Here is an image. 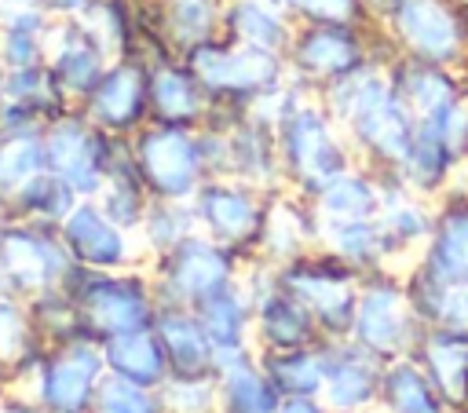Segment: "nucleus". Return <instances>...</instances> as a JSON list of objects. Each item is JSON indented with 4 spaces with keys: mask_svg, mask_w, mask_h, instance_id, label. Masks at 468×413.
<instances>
[{
    "mask_svg": "<svg viewBox=\"0 0 468 413\" xmlns=\"http://www.w3.org/2000/svg\"><path fill=\"white\" fill-rule=\"evenodd\" d=\"M307 84H282L267 102L278 128V161L282 175L296 186L300 197H318L333 179L351 172V150L336 132L333 113L322 102H311Z\"/></svg>",
    "mask_w": 468,
    "mask_h": 413,
    "instance_id": "1",
    "label": "nucleus"
},
{
    "mask_svg": "<svg viewBox=\"0 0 468 413\" xmlns=\"http://www.w3.org/2000/svg\"><path fill=\"white\" fill-rule=\"evenodd\" d=\"M183 62L205 84L212 106H234V110H252L256 102L274 95L285 84V69H289L285 55L238 44L223 33L208 44L190 48Z\"/></svg>",
    "mask_w": 468,
    "mask_h": 413,
    "instance_id": "2",
    "label": "nucleus"
},
{
    "mask_svg": "<svg viewBox=\"0 0 468 413\" xmlns=\"http://www.w3.org/2000/svg\"><path fill=\"white\" fill-rule=\"evenodd\" d=\"M132 154L143 183L161 201H190L208 179V161L197 128L146 121L132 139Z\"/></svg>",
    "mask_w": 468,
    "mask_h": 413,
    "instance_id": "3",
    "label": "nucleus"
},
{
    "mask_svg": "<svg viewBox=\"0 0 468 413\" xmlns=\"http://www.w3.org/2000/svg\"><path fill=\"white\" fill-rule=\"evenodd\" d=\"M384 26L402 55L446 69L468 62V11L457 0H395Z\"/></svg>",
    "mask_w": 468,
    "mask_h": 413,
    "instance_id": "4",
    "label": "nucleus"
},
{
    "mask_svg": "<svg viewBox=\"0 0 468 413\" xmlns=\"http://www.w3.org/2000/svg\"><path fill=\"white\" fill-rule=\"evenodd\" d=\"M44 168L66 179L77 197H95L106 175V157L113 135L84 117V110H66L44 124Z\"/></svg>",
    "mask_w": 468,
    "mask_h": 413,
    "instance_id": "5",
    "label": "nucleus"
},
{
    "mask_svg": "<svg viewBox=\"0 0 468 413\" xmlns=\"http://www.w3.org/2000/svg\"><path fill=\"white\" fill-rule=\"evenodd\" d=\"M0 267L4 278L18 289H48L66 281L73 256L55 223L4 219L0 223Z\"/></svg>",
    "mask_w": 468,
    "mask_h": 413,
    "instance_id": "6",
    "label": "nucleus"
},
{
    "mask_svg": "<svg viewBox=\"0 0 468 413\" xmlns=\"http://www.w3.org/2000/svg\"><path fill=\"white\" fill-rule=\"evenodd\" d=\"M80 110L110 135H135L150 121V66L132 55L113 58Z\"/></svg>",
    "mask_w": 468,
    "mask_h": 413,
    "instance_id": "7",
    "label": "nucleus"
},
{
    "mask_svg": "<svg viewBox=\"0 0 468 413\" xmlns=\"http://www.w3.org/2000/svg\"><path fill=\"white\" fill-rule=\"evenodd\" d=\"M190 205L197 212V223L208 230V238L227 245L230 252L260 241L263 234L267 205L260 201V190L245 179H205L190 197Z\"/></svg>",
    "mask_w": 468,
    "mask_h": 413,
    "instance_id": "8",
    "label": "nucleus"
},
{
    "mask_svg": "<svg viewBox=\"0 0 468 413\" xmlns=\"http://www.w3.org/2000/svg\"><path fill=\"white\" fill-rule=\"evenodd\" d=\"M110 62H113L110 51L84 26V18H77V15L55 18L51 37H48V69L55 73V80L69 102H84Z\"/></svg>",
    "mask_w": 468,
    "mask_h": 413,
    "instance_id": "9",
    "label": "nucleus"
},
{
    "mask_svg": "<svg viewBox=\"0 0 468 413\" xmlns=\"http://www.w3.org/2000/svg\"><path fill=\"white\" fill-rule=\"evenodd\" d=\"M230 249L212 241V238H183L179 245H172L168 252H161V274L165 285L183 296V300H205L212 292H219L230 281Z\"/></svg>",
    "mask_w": 468,
    "mask_h": 413,
    "instance_id": "10",
    "label": "nucleus"
},
{
    "mask_svg": "<svg viewBox=\"0 0 468 413\" xmlns=\"http://www.w3.org/2000/svg\"><path fill=\"white\" fill-rule=\"evenodd\" d=\"M208 113H212V95L183 62V55L150 66V121L176 128H201Z\"/></svg>",
    "mask_w": 468,
    "mask_h": 413,
    "instance_id": "11",
    "label": "nucleus"
},
{
    "mask_svg": "<svg viewBox=\"0 0 468 413\" xmlns=\"http://www.w3.org/2000/svg\"><path fill=\"white\" fill-rule=\"evenodd\" d=\"M58 234H62L73 263H80V267L110 270V267H121L128 259L124 227H117L91 197H80L69 208V216L58 223Z\"/></svg>",
    "mask_w": 468,
    "mask_h": 413,
    "instance_id": "12",
    "label": "nucleus"
},
{
    "mask_svg": "<svg viewBox=\"0 0 468 413\" xmlns=\"http://www.w3.org/2000/svg\"><path fill=\"white\" fill-rule=\"evenodd\" d=\"M139 15L176 55L223 33V0H139Z\"/></svg>",
    "mask_w": 468,
    "mask_h": 413,
    "instance_id": "13",
    "label": "nucleus"
},
{
    "mask_svg": "<svg viewBox=\"0 0 468 413\" xmlns=\"http://www.w3.org/2000/svg\"><path fill=\"white\" fill-rule=\"evenodd\" d=\"M388 80L417 121L435 117V113H442V110H450L464 99L461 77L453 69L435 66V62H420L413 55H399L388 66Z\"/></svg>",
    "mask_w": 468,
    "mask_h": 413,
    "instance_id": "14",
    "label": "nucleus"
},
{
    "mask_svg": "<svg viewBox=\"0 0 468 413\" xmlns=\"http://www.w3.org/2000/svg\"><path fill=\"white\" fill-rule=\"evenodd\" d=\"M420 270L442 285L468 281V194H457L435 216Z\"/></svg>",
    "mask_w": 468,
    "mask_h": 413,
    "instance_id": "15",
    "label": "nucleus"
},
{
    "mask_svg": "<svg viewBox=\"0 0 468 413\" xmlns=\"http://www.w3.org/2000/svg\"><path fill=\"white\" fill-rule=\"evenodd\" d=\"M292 29L296 26L271 0H223V37L238 44L285 55Z\"/></svg>",
    "mask_w": 468,
    "mask_h": 413,
    "instance_id": "16",
    "label": "nucleus"
},
{
    "mask_svg": "<svg viewBox=\"0 0 468 413\" xmlns=\"http://www.w3.org/2000/svg\"><path fill=\"white\" fill-rule=\"evenodd\" d=\"M322 219H369L384 208V172H344L314 197Z\"/></svg>",
    "mask_w": 468,
    "mask_h": 413,
    "instance_id": "17",
    "label": "nucleus"
},
{
    "mask_svg": "<svg viewBox=\"0 0 468 413\" xmlns=\"http://www.w3.org/2000/svg\"><path fill=\"white\" fill-rule=\"evenodd\" d=\"M80 197H77V190L66 183V179H58L55 172H40V175H33L7 205H4V219H29V223H62L66 216H69V208L77 205Z\"/></svg>",
    "mask_w": 468,
    "mask_h": 413,
    "instance_id": "18",
    "label": "nucleus"
},
{
    "mask_svg": "<svg viewBox=\"0 0 468 413\" xmlns=\"http://www.w3.org/2000/svg\"><path fill=\"white\" fill-rule=\"evenodd\" d=\"M40 172H44V139H40V132H7V135H0V205H7Z\"/></svg>",
    "mask_w": 468,
    "mask_h": 413,
    "instance_id": "19",
    "label": "nucleus"
},
{
    "mask_svg": "<svg viewBox=\"0 0 468 413\" xmlns=\"http://www.w3.org/2000/svg\"><path fill=\"white\" fill-rule=\"evenodd\" d=\"M358 329L362 340L369 347H399L402 329H406V314L399 307V292L395 285H377L362 296L358 303Z\"/></svg>",
    "mask_w": 468,
    "mask_h": 413,
    "instance_id": "20",
    "label": "nucleus"
},
{
    "mask_svg": "<svg viewBox=\"0 0 468 413\" xmlns=\"http://www.w3.org/2000/svg\"><path fill=\"white\" fill-rule=\"evenodd\" d=\"M91 384H95V358L80 347V351H69L62 362L51 365L44 395L55 409H80Z\"/></svg>",
    "mask_w": 468,
    "mask_h": 413,
    "instance_id": "21",
    "label": "nucleus"
},
{
    "mask_svg": "<svg viewBox=\"0 0 468 413\" xmlns=\"http://www.w3.org/2000/svg\"><path fill=\"white\" fill-rule=\"evenodd\" d=\"M289 22H336V26H373L366 0H271Z\"/></svg>",
    "mask_w": 468,
    "mask_h": 413,
    "instance_id": "22",
    "label": "nucleus"
},
{
    "mask_svg": "<svg viewBox=\"0 0 468 413\" xmlns=\"http://www.w3.org/2000/svg\"><path fill=\"white\" fill-rule=\"evenodd\" d=\"M194 227H197V212H194V205H186V201H161V197H154V205H150V212H146V219H143L146 238H150L161 252H168L172 245H179L183 238H190Z\"/></svg>",
    "mask_w": 468,
    "mask_h": 413,
    "instance_id": "23",
    "label": "nucleus"
},
{
    "mask_svg": "<svg viewBox=\"0 0 468 413\" xmlns=\"http://www.w3.org/2000/svg\"><path fill=\"white\" fill-rule=\"evenodd\" d=\"M263 325L278 347H296L311 325V311L289 292V296H271L263 303Z\"/></svg>",
    "mask_w": 468,
    "mask_h": 413,
    "instance_id": "24",
    "label": "nucleus"
},
{
    "mask_svg": "<svg viewBox=\"0 0 468 413\" xmlns=\"http://www.w3.org/2000/svg\"><path fill=\"white\" fill-rule=\"evenodd\" d=\"M110 362L128 380H154L161 373L165 351L154 340H146V336H121L110 347Z\"/></svg>",
    "mask_w": 468,
    "mask_h": 413,
    "instance_id": "25",
    "label": "nucleus"
},
{
    "mask_svg": "<svg viewBox=\"0 0 468 413\" xmlns=\"http://www.w3.org/2000/svg\"><path fill=\"white\" fill-rule=\"evenodd\" d=\"M388 395H391V409L395 413H439L424 380L413 369H395L388 380Z\"/></svg>",
    "mask_w": 468,
    "mask_h": 413,
    "instance_id": "26",
    "label": "nucleus"
},
{
    "mask_svg": "<svg viewBox=\"0 0 468 413\" xmlns=\"http://www.w3.org/2000/svg\"><path fill=\"white\" fill-rule=\"evenodd\" d=\"M161 333H165V351L186 369H194L201 358H205V340H201V333L190 325V318H165V325H161Z\"/></svg>",
    "mask_w": 468,
    "mask_h": 413,
    "instance_id": "27",
    "label": "nucleus"
},
{
    "mask_svg": "<svg viewBox=\"0 0 468 413\" xmlns=\"http://www.w3.org/2000/svg\"><path fill=\"white\" fill-rule=\"evenodd\" d=\"M329 376H333V398H336L340 406H358V402L369 395V387H373V376H369L366 365L355 362V358H344Z\"/></svg>",
    "mask_w": 468,
    "mask_h": 413,
    "instance_id": "28",
    "label": "nucleus"
},
{
    "mask_svg": "<svg viewBox=\"0 0 468 413\" xmlns=\"http://www.w3.org/2000/svg\"><path fill=\"white\" fill-rule=\"evenodd\" d=\"M99 406H102V413H154V406L128 384H106Z\"/></svg>",
    "mask_w": 468,
    "mask_h": 413,
    "instance_id": "29",
    "label": "nucleus"
},
{
    "mask_svg": "<svg viewBox=\"0 0 468 413\" xmlns=\"http://www.w3.org/2000/svg\"><path fill=\"white\" fill-rule=\"evenodd\" d=\"M55 18H73V15H84L91 0H40Z\"/></svg>",
    "mask_w": 468,
    "mask_h": 413,
    "instance_id": "30",
    "label": "nucleus"
},
{
    "mask_svg": "<svg viewBox=\"0 0 468 413\" xmlns=\"http://www.w3.org/2000/svg\"><path fill=\"white\" fill-rule=\"evenodd\" d=\"M282 413H318V409H314L307 398H292V402L282 406Z\"/></svg>",
    "mask_w": 468,
    "mask_h": 413,
    "instance_id": "31",
    "label": "nucleus"
},
{
    "mask_svg": "<svg viewBox=\"0 0 468 413\" xmlns=\"http://www.w3.org/2000/svg\"><path fill=\"white\" fill-rule=\"evenodd\" d=\"M464 172H468V154H464ZM464 194H468V186H464Z\"/></svg>",
    "mask_w": 468,
    "mask_h": 413,
    "instance_id": "32",
    "label": "nucleus"
},
{
    "mask_svg": "<svg viewBox=\"0 0 468 413\" xmlns=\"http://www.w3.org/2000/svg\"><path fill=\"white\" fill-rule=\"evenodd\" d=\"M4 281H7V278H4V267H0V285H4Z\"/></svg>",
    "mask_w": 468,
    "mask_h": 413,
    "instance_id": "33",
    "label": "nucleus"
},
{
    "mask_svg": "<svg viewBox=\"0 0 468 413\" xmlns=\"http://www.w3.org/2000/svg\"><path fill=\"white\" fill-rule=\"evenodd\" d=\"M457 4H461V7H464V11H468V0H457Z\"/></svg>",
    "mask_w": 468,
    "mask_h": 413,
    "instance_id": "34",
    "label": "nucleus"
},
{
    "mask_svg": "<svg viewBox=\"0 0 468 413\" xmlns=\"http://www.w3.org/2000/svg\"><path fill=\"white\" fill-rule=\"evenodd\" d=\"M464 110H468V91H464Z\"/></svg>",
    "mask_w": 468,
    "mask_h": 413,
    "instance_id": "35",
    "label": "nucleus"
},
{
    "mask_svg": "<svg viewBox=\"0 0 468 413\" xmlns=\"http://www.w3.org/2000/svg\"><path fill=\"white\" fill-rule=\"evenodd\" d=\"M0 223H4V205H0Z\"/></svg>",
    "mask_w": 468,
    "mask_h": 413,
    "instance_id": "36",
    "label": "nucleus"
}]
</instances>
